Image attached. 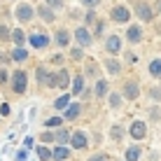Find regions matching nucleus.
Returning <instances> with one entry per match:
<instances>
[{"instance_id": "obj_11", "label": "nucleus", "mask_w": 161, "mask_h": 161, "mask_svg": "<svg viewBox=\"0 0 161 161\" xmlns=\"http://www.w3.org/2000/svg\"><path fill=\"white\" fill-rule=\"evenodd\" d=\"M126 37H129L131 42H138V40L142 37V33H140V28H138V26H131L129 33H126Z\"/></svg>"}, {"instance_id": "obj_17", "label": "nucleus", "mask_w": 161, "mask_h": 161, "mask_svg": "<svg viewBox=\"0 0 161 161\" xmlns=\"http://www.w3.org/2000/svg\"><path fill=\"white\" fill-rule=\"evenodd\" d=\"M77 114H80V105H68V110H65V119H75Z\"/></svg>"}, {"instance_id": "obj_22", "label": "nucleus", "mask_w": 161, "mask_h": 161, "mask_svg": "<svg viewBox=\"0 0 161 161\" xmlns=\"http://www.w3.org/2000/svg\"><path fill=\"white\" fill-rule=\"evenodd\" d=\"M68 101H70L68 96H61V98H56L54 105H56V110H63V108H68Z\"/></svg>"}, {"instance_id": "obj_25", "label": "nucleus", "mask_w": 161, "mask_h": 161, "mask_svg": "<svg viewBox=\"0 0 161 161\" xmlns=\"http://www.w3.org/2000/svg\"><path fill=\"white\" fill-rule=\"evenodd\" d=\"M110 105H112V108H119V105H121V98L117 96V93H112V96H110Z\"/></svg>"}, {"instance_id": "obj_5", "label": "nucleus", "mask_w": 161, "mask_h": 161, "mask_svg": "<svg viewBox=\"0 0 161 161\" xmlns=\"http://www.w3.org/2000/svg\"><path fill=\"white\" fill-rule=\"evenodd\" d=\"M75 37H77V42H80L82 47H89V44H91V35H89L86 28H77L75 31Z\"/></svg>"}, {"instance_id": "obj_18", "label": "nucleus", "mask_w": 161, "mask_h": 161, "mask_svg": "<svg viewBox=\"0 0 161 161\" xmlns=\"http://www.w3.org/2000/svg\"><path fill=\"white\" fill-rule=\"evenodd\" d=\"M149 73L152 75H161V58H157V61H152V63H149Z\"/></svg>"}, {"instance_id": "obj_21", "label": "nucleus", "mask_w": 161, "mask_h": 161, "mask_svg": "<svg viewBox=\"0 0 161 161\" xmlns=\"http://www.w3.org/2000/svg\"><path fill=\"white\" fill-rule=\"evenodd\" d=\"M37 157H40L42 161H47V159H52V152H49L47 147H37Z\"/></svg>"}, {"instance_id": "obj_23", "label": "nucleus", "mask_w": 161, "mask_h": 161, "mask_svg": "<svg viewBox=\"0 0 161 161\" xmlns=\"http://www.w3.org/2000/svg\"><path fill=\"white\" fill-rule=\"evenodd\" d=\"M12 37H14V42H16V44H24V40H26V35L21 33V28H19V31H14V33H12Z\"/></svg>"}, {"instance_id": "obj_2", "label": "nucleus", "mask_w": 161, "mask_h": 161, "mask_svg": "<svg viewBox=\"0 0 161 161\" xmlns=\"http://www.w3.org/2000/svg\"><path fill=\"white\" fill-rule=\"evenodd\" d=\"M16 19L19 21H31L33 19V9H31V5H26V3H21L19 7H16Z\"/></svg>"}, {"instance_id": "obj_12", "label": "nucleus", "mask_w": 161, "mask_h": 161, "mask_svg": "<svg viewBox=\"0 0 161 161\" xmlns=\"http://www.w3.org/2000/svg\"><path fill=\"white\" fill-rule=\"evenodd\" d=\"M52 138L58 142V145H63V142L68 140V131H65V129H58L56 133H52Z\"/></svg>"}, {"instance_id": "obj_19", "label": "nucleus", "mask_w": 161, "mask_h": 161, "mask_svg": "<svg viewBox=\"0 0 161 161\" xmlns=\"http://www.w3.org/2000/svg\"><path fill=\"white\" fill-rule=\"evenodd\" d=\"M105 93H108V82L101 80V82L96 84V96H105Z\"/></svg>"}, {"instance_id": "obj_35", "label": "nucleus", "mask_w": 161, "mask_h": 161, "mask_svg": "<svg viewBox=\"0 0 161 161\" xmlns=\"http://www.w3.org/2000/svg\"><path fill=\"white\" fill-rule=\"evenodd\" d=\"M101 33H103V24L98 21V24H96V35H101Z\"/></svg>"}, {"instance_id": "obj_14", "label": "nucleus", "mask_w": 161, "mask_h": 161, "mask_svg": "<svg viewBox=\"0 0 161 161\" xmlns=\"http://www.w3.org/2000/svg\"><path fill=\"white\" fill-rule=\"evenodd\" d=\"M68 70H61V73L56 75V86H68Z\"/></svg>"}, {"instance_id": "obj_1", "label": "nucleus", "mask_w": 161, "mask_h": 161, "mask_svg": "<svg viewBox=\"0 0 161 161\" xmlns=\"http://www.w3.org/2000/svg\"><path fill=\"white\" fill-rule=\"evenodd\" d=\"M12 89L16 93H24L26 91V73H21V70H16L12 75Z\"/></svg>"}, {"instance_id": "obj_3", "label": "nucleus", "mask_w": 161, "mask_h": 161, "mask_svg": "<svg viewBox=\"0 0 161 161\" xmlns=\"http://www.w3.org/2000/svg\"><path fill=\"white\" fill-rule=\"evenodd\" d=\"M145 131H147L145 121H133V124H131V138H136V140L145 138Z\"/></svg>"}, {"instance_id": "obj_37", "label": "nucleus", "mask_w": 161, "mask_h": 161, "mask_svg": "<svg viewBox=\"0 0 161 161\" xmlns=\"http://www.w3.org/2000/svg\"><path fill=\"white\" fill-rule=\"evenodd\" d=\"M5 80H7V73H5V70L0 68V82H5Z\"/></svg>"}, {"instance_id": "obj_28", "label": "nucleus", "mask_w": 161, "mask_h": 161, "mask_svg": "<svg viewBox=\"0 0 161 161\" xmlns=\"http://www.w3.org/2000/svg\"><path fill=\"white\" fill-rule=\"evenodd\" d=\"M82 86H84V84H82V77H77L75 84H73V91H75V93H80V91H82Z\"/></svg>"}, {"instance_id": "obj_27", "label": "nucleus", "mask_w": 161, "mask_h": 161, "mask_svg": "<svg viewBox=\"0 0 161 161\" xmlns=\"http://www.w3.org/2000/svg\"><path fill=\"white\" fill-rule=\"evenodd\" d=\"M108 70L110 73H119V63L117 61H108Z\"/></svg>"}, {"instance_id": "obj_33", "label": "nucleus", "mask_w": 161, "mask_h": 161, "mask_svg": "<svg viewBox=\"0 0 161 161\" xmlns=\"http://www.w3.org/2000/svg\"><path fill=\"white\" fill-rule=\"evenodd\" d=\"M7 35H9V31L5 28V26H0V37H3V40H5V37H7Z\"/></svg>"}, {"instance_id": "obj_36", "label": "nucleus", "mask_w": 161, "mask_h": 161, "mask_svg": "<svg viewBox=\"0 0 161 161\" xmlns=\"http://www.w3.org/2000/svg\"><path fill=\"white\" fill-rule=\"evenodd\" d=\"M73 58H82V52H80V49H73Z\"/></svg>"}, {"instance_id": "obj_26", "label": "nucleus", "mask_w": 161, "mask_h": 161, "mask_svg": "<svg viewBox=\"0 0 161 161\" xmlns=\"http://www.w3.org/2000/svg\"><path fill=\"white\" fill-rule=\"evenodd\" d=\"M110 133H112V138H114V140H119L124 131H121V126H112V131H110Z\"/></svg>"}, {"instance_id": "obj_16", "label": "nucleus", "mask_w": 161, "mask_h": 161, "mask_svg": "<svg viewBox=\"0 0 161 161\" xmlns=\"http://www.w3.org/2000/svg\"><path fill=\"white\" fill-rule=\"evenodd\" d=\"M12 58H14V61H26V58H28V54H26V49L16 47L14 52H12Z\"/></svg>"}, {"instance_id": "obj_7", "label": "nucleus", "mask_w": 161, "mask_h": 161, "mask_svg": "<svg viewBox=\"0 0 161 161\" xmlns=\"http://www.w3.org/2000/svg\"><path fill=\"white\" fill-rule=\"evenodd\" d=\"M70 140H73V147L75 149H84L86 147V138H84V133H73V136H68Z\"/></svg>"}, {"instance_id": "obj_20", "label": "nucleus", "mask_w": 161, "mask_h": 161, "mask_svg": "<svg viewBox=\"0 0 161 161\" xmlns=\"http://www.w3.org/2000/svg\"><path fill=\"white\" fill-rule=\"evenodd\" d=\"M138 157H140V147H131L129 152H126V159L129 161H138Z\"/></svg>"}, {"instance_id": "obj_8", "label": "nucleus", "mask_w": 161, "mask_h": 161, "mask_svg": "<svg viewBox=\"0 0 161 161\" xmlns=\"http://www.w3.org/2000/svg\"><path fill=\"white\" fill-rule=\"evenodd\" d=\"M31 44H33L35 49H44V47L49 44V37H47V35H31Z\"/></svg>"}, {"instance_id": "obj_30", "label": "nucleus", "mask_w": 161, "mask_h": 161, "mask_svg": "<svg viewBox=\"0 0 161 161\" xmlns=\"http://www.w3.org/2000/svg\"><path fill=\"white\" fill-rule=\"evenodd\" d=\"M149 96H152V98H157V101H159V98H161V86L152 89V93H149Z\"/></svg>"}, {"instance_id": "obj_4", "label": "nucleus", "mask_w": 161, "mask_h": 161, "mask_svg": "<svg viewBox=\"0 0 161 161\" xmlns=\"http://www.w3.org/2000/svg\"><path fill=\"white\" fill-rule=\"evenodd\" d=\"M112 19L119 21V24H126V21L131 19V12H129L126 7H114V9H112Z\"/></svg>"}, {"instance_id": "obj_38", "label": "nucleus", "mask_w": 161, "mask_h": 161, "mask_svg": "<svg viewBox=\"0 0 161 161\" xmlns=\"http://www.w3.org/2000/svg\"><path fill=\"white\" fill-rule=\"evenodd\" d=\"M89 161H108L105 157H93V159H89Z\"/></svg>"}, {"instance_id": "obj_24", "label": "nucleus", "mask_w": 161, "mask_h": 161, "mask_svg": "<svg viewBox=\"0 0 161 161\" xmlns=\"http://www.w3.org/2000/svg\"><path fill=\"white\" fill-rule=\"evenodd\" d=\"M40 14H42V19H44V21H52V19H54V14L49 12L47 7H40Z\"/></svg>"}, {"instance_id": "obj_31", "label": "nucleus", "mask_w": 161, "mask_h": 161, "mask_svg": "<svg viewBox=\"0 0 161 161\" xmlns=\"http://www.w3.org/2000/svg\"><path fill=\"white\" fill-rule=\"evenodd\" d=\"M82 3H84V5H89V7H96V5L101 3V0H82Z\"/></svg>"}, {"instance_id": "obj_6", "label": "nucleus", "mask_w": 161, "mask_h": 161, "mask_svg": "<svg viewBox=\"0 0 161 161\" xmlns=\"http://www.w3.org/2000/svg\"><path fill=\"white\" fill-rule=\"evenodd\" d=\"M136 12H138V16H140L142 21H149V19H152V7H149L147 3H140V5L136 7Z\"/></svg>"}, {"instance_id": "obj_29", "label": "nucleus", "mask_w": 161, "mask_h": 161, "mask_svg": "<svg viewBox=\"0 0 161 161\" xmlns=\"http://www.w3.org/2000/svg\"><path fill=\"white\" fill-rule=\"evenodd\" d=\"M61 121H63V119H58V117H52V119H47V126H61Z\"/></svg>"}, {"instance_id": "obj_9", "label": "nucleus", "mask_w": 161, "mask_h": 161, "mask_svg": "<svg viewBox=\"0 0 161 161\" xmlns=\"http://www.w3.org/2000/svg\"><path fill=\"white\" fill-rule=\"evenodd\" d=\"M124 93H126V98H138V93H140V89H138L136 82H126V86H124Z\"/></svg>"}, {"instance_id": "obj_34", "label": "nucleus", "mask_w": 161, "mask_h": 161, "mask_svg": "<svg viewBox=\"0 0 161 161\" xmlns=\"http://www.w3.org/2000/svg\"><path fill=\"white\" fill-rule=\"evenodd\" d=\"M0 114H9V105H3V108H0Z\"/></svg>"}, {"instance_id": "obj_13", "label": "nucleus", "mask_w": 161, "mask_h": 161, "mask_svg": "<svg viewBox=\"0 0 161 161\" xmlns=\"http://www.w3.org/2000/svg\"><path fill=\"white\" fill-rule=\"evenodd\" d=\"M68 149H65V147H56V149H54V152H52V157L54 159H58V161H65V159H68Z\"/></svg>"}, {"instance_id": "obj_32", "label": "nucleus", "mask_w": 161, "mask_h": 161, "mask_svg": "<svg viewBox=\"0 0 161 161\" xmlns=\"http://www.w3.org/2000/svg\"><path fill=\"white\" fill-rule=\"evenodd\" d=\"M49 5H52V7H61V5H63V0H47Z\"/></svg>"}, {"instance_id": "obj_10", "label": "nucleus", "mask_w": 161, "mask_h": 161, "mask_svg": "<svg viewBox=\"0 0 161 161\" xmlns=\"http://www.w3.org/2000/svg\"><path fill=\"white\" fill-rule=\"evenodd\" d=\"M105 49H108V52H112V54H117L119 49H121L119 37H108V44H105Z\"/></svg>"}, {"instance_id": "obj_15", "label": "nucleus", "mask_w": 161, "mask_h": 161, "mask_svg": "<svg viewBox=\"0 0 161 161\" xmlns=\"http://www.w3.org/2000/svg\"><path fill=\"white\" fill-rule=\"evenodd\" d=\"M68 40H70V35L65 31H58L56 33V42H58V47H65V44H68Z\"/></svg>"}]
</instances>
